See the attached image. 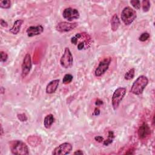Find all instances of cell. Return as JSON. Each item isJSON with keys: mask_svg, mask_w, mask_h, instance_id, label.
Here are the masks:
<instances>
[{"mask_svg": "<svg viewBox=\"0 0 155 155\" xmlns=\"http://www.w3.org/2000/svg\"><path fill=\"white\" fill-rule=\"evenodd\" d=\"M43 32L44 28L41 25H38L36 26H30L26 30V33L29 37H33L35 36L40 35Z\"/></svg>", "mask_w": 155, "mask_h": 155, "instance_id": "obj_12", "label": "cell"}, {"mask_svg": "<svg viewBox=\"0 0 155 155\" xmlns=\"http://www.w3.org/2000/svg\"><path fill=\"white\" fill-rule=\"evenodd\" d=\"M62 16L64 19L67 20L69 22H71L73 20L79 19L80 14L79 11L77 9L69 7L64 10Z\"/></svg>", "mask_w": 155, "mask_h": 155, "instance_id": "obj_9", "label": "cell"}, {"mask_svg": "<svg viewBox=\"0 0 155 155\" xmlns=\"http://www.w3.org/2000/svg\"><path fill=\"white\" fill-rule=\"evenodd\" d=\"M24 21L22 20H18L15 21L13 26L9 30V32L13 35H17L20 31Z\"/></svg>", "mask_w": 155, "mask_h": 155, "instance_id": "obj_14", "label": "cell"}, {"mask_svg": "<svg viewBox=\"0 0 155 155\" xmlns=\"http://www.w3.org/2000/svg\"><path fill=\"white\" fill-rule=\"evenodd\" d=\"M95 104H96V106H101V105L103 104V102H102V101H101V100L98 99L96 100V102H95Z\"/></svg>", "mask_w": 155, "mask_h": 155, "instance_id": "obj_29", "label": "cell"}, {"mask_svg": "<svg viewBox=\"0 0 155 155\" xmlns=\"http://www.w3.org/2000/svg\"><path fill=\"white\" fill-rule=\"evenodd\" d=\"M142 4H143V9L144 12H147L149 11L150 8V2L148 0H144L142 2Z\"/></svg>", "mask_w": 155, "mask_h": 155, "instance_id": "obj_21", "label": "cell"}, {"mask_svg": "<svg viewBox=\"0 0 155 155\" xmlns=\"http://www.w3.org/2000/svg\"><path fill=\"white\" fill-rule=\"evenodd\" d=\"M32 67V58L29 54H26L24 57L22 64L21 66V76L22 78H25L30 73Z\"/></svg>", "mask_w": 155, "mask_h": 155, "instance_id": "obj_7", "label": "cell"}, {"mask_svg": "<svg viewBox=\"0 0 155 155\" xmlns=\"http://www.w3.org/2000/svg\"><path fill=\"white\" fill-rule=\"evenodd\" d=\"M73 154H83L84 153L81 150H78L76 151Z\"/></svg>", "mask_w": 155, "mask_h": 155, "instance_id": "obj_31", "label": "cell"}, {"mask_svg": "<svg viewBox=\"0 0 155 155\" xmlns=\"http://www.w3.org/2000/svg\"><path fill=\"white\" fill-rule=\"evenodd\" d=\"M95 140L97 142H98V143H102V142L104 141V138H103V137L101 136H97L95 138Z\"/></svg>", "mask_w": 155, "mask_h": 155, "instance_id": "obj_28", "label": "cell"}, {"mask_svg": "<svg viewBox=\"0 0 155 155\" xmlns=\"http://www.w3.org/2000/svg\"><path fill=\"white\" fill-rule=\"evenodd\" d=\"M99 114H100V110L98 107L95 108V109L94 110L93 114L95 115V116H98V115H99Z\"/></svg>", "mask_w": 155, "mask_h": 155, "instance_id": "obj_30", "label": "cell"}, {"mask_svg": "<svg viewBox=\"0 0 155 155\" xmlns=\"http://www.w3.org/2000/svg\"><path fill=\"white\" fill-rule=\"evenodd\" d=\"M114 138V135L113 132L109 131L108 138L106 140H104V141H103V144H104L105 146H108L109 145L113 143Z\"/></svg>", "mask_w": 155, "mask_h": 155, "instance_id": "obj_17", "label": "cell"}, {"mask_svg": "<svg viewBox=\"0 0 155 155\" xmlns=\"http://www.w3.org/2000/svg\"><path fill=\"white\" fill-rule=\"evenodd\" d=\"M73 78V75H72L71 74H66L64 75L63 78L62 83L64 84H69L72 81Z\"/></svg>", "mask_w": 155, "mask_h": 155, "instance_id": "obj_19", "label": "cell"}, {"mask_svg": "<svg viewBox=\"0 0 155 155\" xmlns=\"http://www.w3.org/2000/svg\"><path fill=\"white\" fill-rule=\"evenodd\" d=\"M112 59L110 57L105 58L101 61L99 65L95 70V75L96 77H101L104 75L109 69Z\"/></svg>", "mask_w": 155, "mask_h": 155, "instance_id": "obj_6", "label": "cell"}, {"mask_svg": "<svg viewBox=\"0 0 155 155\" xmlns=\"http://www.w3.org/2000/svg\"><path fill=\"white\" fill-rule=\"evenodd\" d=\"M0 24H1V25L3 28L8 27V23L6 21H5L3 19H1V20H0Z\"/></svg>", "mask_w": 155, "mask_h": 155, "instance_id": "obj_27", "label": "cell"}, {"mask_svg": "<svg viewBox=\"0 0 155 155\" xmlns=\"http://www.w3.org/2000/svg\"><path fill=\"white\" fill-rule=\"evenodd\" d=\"M59 80H55L50 81L46 87V93L47 94L54 93L58 87Z\"/></svg>", "mask_w": 155, "mask_h": 155, "instance_id": "obj_13", "label": "cell"}, {"mask_svg": "<svg viewBox=\"0 0 155 155\" xmlns=\"http://www.w3.org/2000/svg\"><path fill=\"white\" fill-rule=\"evenodd\" d=\"M138 135L141 139H145L147 138L151 135V130L149 125L147 123L144 122L139 127L138 131Z\"/></svg>", "mask_w": 155, "mask_h": 155, "instance_id": "obj_11", "label": "cell"}, {"mask_svg": "<svg viewBox=\"0 0 155 155\" xmlns=\"http://www.w3.org/2000/svg\"><path fill=\"white\" fill-rule=\"evenodd\" d=\"M10 148L12 153L15 155H27L29 153L28 146L24 142L19 140L11 141Z\"/></svg>", "mask_w": 155, "mask_h": 155, "instance_id": "obj_2", "label": "cell"}, {"mask_svg": "<svg viewBox=\"0 0 155 155\" xmlns=\"http://www.w3.org/2000/svg\"><path fill=\"white\" fill-rule=\"evenodd\" d=\"M148 84V80L147 76L144 75L139 76L132 84L130 92L135 95H139L143 93Z\"/></svg>", "mask_w": 155, "mask_h": 155, "instance_id": "obj_1", "label": "cell"}, {"mask_svg": "<svg viewBox=\"0 0 155 155\" xmlns=\"http://www.w3.org/2000/svg\"><path fill=\"white\" fill-rule=\"evenodd\" d=\"M136 11L130 7L124 8L121 15L122 21L126 25H130L136 18Z\"/></svg>", "mask_w": 155, "mask_h": 155, "instance_id": "obj_3", "label": "cell"}, {"mask_svg": "<svg viewBox=\"0 0 155 155\" xmlns=\"http://www.w3.org/2000/svg\"><path fill=\"white\" fill-rule=\"evenodd\" d=\"M135 70L134 68L130 69L125 74L124 79L127 81H130L132 80L135 76Z\"/></svg>", "mask_w": 155, "mask_h": 155, "instance_id": "obj_18", "label": "cell"}, {"mask_svg": "<svg viewBox=\"0 0 155 155\" xmlns=\"http://www.w3.org/2000/svg\"><path fill=\"white\" fill-rule=\"evenodd\" d=\"M55 122V118L53 114H47L44 120V125L46 128H50Z\"/></svg>", "mask_w": 155, "mask_h": 155, "instance_id": "obj_16", "label": "cell"}, {"mask_svg": "<svg viewBox=\"0 0 155 155\" xmlns=\"http://www.w3.org/2000/svg\"><path fill=\"white\" fill-rule=\"evenodd\" d=\"M0 55H1L0 61L1 62H5L7 61L8 59V55L7 53H6L4 51H1V52H0Z\"/></svg>", "mask_w": 155, "mask_h": 155, "instance_id": "obj_24", "label": "cell"}, {"mask_svg": "<svg viewBox=\"0 0 155 155\" xmlns=\"http://www.w3.org/2000/svg\"><path fill=\"white\" fill-rule=\"evenodd\" d=\"M126 92L127 90L125 87H119L114 90L112 98V106L114 110L120 106V103L126 94Z\"/></svg>", "mask_w": 155, "mask_h": 155, "instance_id": "obj_4", "label": "cell"}, {"mask_svg": "<svg viewBox=\"0 0 155 155\" xmlns=\"http://www.w3.org/2000/svg\"><path fill=\"white\" fill-rule=\"evenodd\" d=\"M78 24L77 22H60L56 25V30L60 33L68 32L74 30Z\"/></svg>", "mask_w": 155, "mask_h": 155, "instance_id": "obj_8", "label": "cell"}, {"mask_svg": "<svg viewBox=\"0 0 155 155\" xmlns=\"http://www.w3.org/2000/svg\"><path fill=\"white\" fill-rule=\"evenodd\" d=\"M150 36V35L148 33H147V32L143 33L139 36V40L141 42H145V41H146L147 40H148Z\"/></svg>", "mask_w": 155, "mask_h": 155, "instance_id": "obj_22", "label": "cell"}, {"mask_svg": "<svg viewBox=\"0 0 155 155\" xmlns=\"http://www.w3.org/2000/svg\"><path fill=\"white\" fill-rule=\"evenodd\" d=\"M120 20L118 16L114 14L111 18L110 21V25H111V29L113 32H116L117 30L120 25Z\"/></svg>", "mask_w": 155, "mask_h": 155, "instance_id": "obj_15", "label": "cell"}, {"mask_svg": "<svg viewBox=\"0 0 155 155\" xmlns=\"http://www.w3.org/2000/svg\"><path fill=\"white\" fill-rule=\"evenodd\" d=\"M86 41H81L79 42L77 44V48L79 50H82L83 49H84L85 46V44Z\"/></svg>", "mask_w": 155, "mask_h": 155, "instance_id": "obj_26", "label": "cell"}, {"mask_svg": "<svg viewBox=\"0 0 155 155\" xmlns=\"http://www.w3.org/2000/svg\"><path fill=\"white\" fill-rule=\"evenodd\" d=\"M61 66L64 69H70L73 64V58L72 52L69 47L64 49V54L60 59Z\"/></svg>", "mask_w": 155, "mask_h": 155, "instance_id": "obj_5", "label": "cell"}, {"mask_svg": "<svg viewBox=\"0 0 155 155\" xmlns=\"http://www.w3.org/2000/svg\"><path fill=\"white\" fill-rule=\"evenodd\" d=\"M17 117L18 120L21 121V122H25L28 120V118L26 115H25L24 113H21V114H18L17 115Z\"/></svg>", "mask_w": 155, "mask_h": 155, "instance_id": "obj_25", "label": "cell"}, {"mask_svg": "<svg viewBox=\"0 0 155 155\" xmlns=\"http://www.w3.org/2000/svg\"><path fill=\"white\" fill-rule=\"evenodd\" d=\"M3 129L2 125H1V136L3 135Z\"/></svg>", "mask_w": 155, "mask_h": 155, "instance_id": "obj_32", "label": "cell"}, {"mask_svg": "<svg viewBox=\"0 0 155 155\" xmlns=\"http://www.w3.org/2000/svg\"><path fill=\"white\" fill-rule=\"evenodd\" d=\"M130 4L136 10H139L141 8V2L139 0H132L130 1Z\"/></svg>", "mask_w": 155, "mask_h": 155, "instance_id": "obj_23", "label": "cell"}, {"mask_svg": "<svg viewBox=\"0 0 155 155\" xmlns=\"http://www.w3.org/2000/svg\"><path fill=\"white\" fill-rule=\"evenodd\" d=\"M11 6V1L9 0L0 1V7L4 9H9Z\"/></svg>", "mask_w": 155, "mask_h": 155, "instance_id": "obj_20", "label": "cell"}, {"mask_svg": "<svg viewBox=\"0 0 155 155\" xmlns=\"http://www.w3.org/2000/svg\"><path fill=\"white\" fill-rule=\"evenodd\" d=\"M72 146L68 143H64L56 147L52 152L54 155H65L69 154L72 150Z\"/></svg>", "mask_w": 155, "mask_h": 155, "instance_id": "obj_10", "label": "cell"}]
</instances>
